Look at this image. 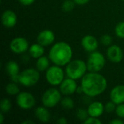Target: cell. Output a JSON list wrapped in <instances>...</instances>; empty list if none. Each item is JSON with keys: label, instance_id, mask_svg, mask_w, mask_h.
<instances>
[{"label": "cell", "instance_id": "cell-25", "mask_svg": "<svg viewBox=\"0 0 124 124\" xmlns=\"http://www.w3.org/2000/svg\"><path fill=\"white\" fill-rule=\"evenodd\" d=\"M75 4H76L73 1V0H65L63 1L62 4V11H64L65 12H70L73 9Z\"/></svg>", "mask_w": 124, "mask_h": 124}, {"label": "cell", "instance_id": "cell-21", "mask_svg": "<svg viewBox=\"0 0 124 124\" xmlns=\"http://www.w3.org/2000/svg\"><path fill=\"white\" fill-rule=\"evenodd\" d=\"M5 91L9 95H12V96L17 95L20 93V89L17 83L12 81L7 84V86H5Z\"/></svg>", "mask_w": 124, "mask_h": 124}, {"label": "cell", "instance_id": "cell-13", "mask_svg": "<svg viewBox=\"0 0 124 124\" xmlns=\"http://www.w3.org/2000/svg\"><path fill=\"white\" fill-rule=\"evenodd\" d=\"M55 39L54 33L52 31L46 29L41 31L37 36V43L44 46L51 45Z\"/></svg>", "mask_w": 124, "mask_h": 124}, {"label": "cell", "instance_id": "cell-3", "mask_svg": "<svg viewBox=\"0 0 124 124\" xmlns=\"http://www.w3.org/2000/svg\"><path fill=\"white\" fill-rule=\"evenodd\" d=\"M86 70H88L86 63L80 59L71 60L65 68L67 76L74 80L82 78L86 73Z\"/></svg>", "mask_w": 124, "mask_h": 124}, {"label": "cell", "instance_id": "cell-15", "mask_svg": "<svg viewBox=\"0 0 124 124\" xmlns=\"http://www.w3.org/2000/svg\"><path fill=\"white\" fill-rule=\"evenodd\" d=\"M81 46L85 51L92 52L97 50L99 46L97 39L92 35H86L81 39Z\"/></svg>", "mask_w": 124, "mask_h": 124}, {"label": "cell", "instance_id": "cell-37", "mask_svg": "<svg viewBox=\"0 0 124 124\" xmlns=\"http://www.w3.org/2000/svg\"><path fill=\"white\" fill-rule=\"evenodd\" d=\"M34 122L33 121H31V120H26L25 121H23L22 124H33Z\"/></svg>", "mask_w": 124, "mask_h": 124}, {"label": "cell", "instance_id": "cell-6", "mask_svg": "<svg viewBox=\"0 0 124 124\" xmlns=\"http://www.w3.org/2000/svg\"><path fill=\"white\" fill-rule=\"evenodd\" d=\"M61 92L56 88H49L46 90L41 97L42 104L47 108L55 107L59 102H60Z\"/></svg>", "mask_w": 124, "mask_h": 124}, {"label": "cell", "instance_id": "cell-29", "mask_svg": "<svg viewBox=\"0 0 124 124\" xmlns=\"http://www.w3.org/2000/svg\"><path fill=\"white\" fill-rule=\"evenodd\" d=\"M116 113L120 118H124V103L118 105L116 109Z\"/></svg>", "mask_w": 124, "mask_h": 124}, {"label": "cell", "instance_id": "cell-4", "mask_svg": "<svg viewBox=\"0 0 124 124\" xmlns=\"http://www.w3.org/2000/svg\"><path fill=\"white\" fill-rule=\"evenodd\" d=\"M39 78V71L35 68L25 69L19 74V83L25 87H31L36 85Z\"/></svg>", "mask_w": 124, "mask_h": 124}, {"label": "cell", "instance_id": "cell-28", "mask_svg": "<svg viewBox=\"0 0 124 124\" xmlns=\"http://www.w3.org/2000/svg\"><path fill=\"white\" fill-rule=\"evenodd\" d=\"M101 42L105 46H110L113 42V38L110 35L105 34L101 37Z\"/></svg>", "mask_w": 124, "mask_h": 124}, {"label": "cell", "instance_id": "cell-2", "mask_svg": "<svg viewBox=\"0 0 124 124\" xmlns=\"http://www.w3.org/2000/svg\"><path fill=\"white\" fill-rule=\"evenodd\" d=\"M73 50L71 46L65 41L55 43L49 50V58L51 62L58 66L67 65L72 59Z\"/></svg>", "mask_w": 124, "mask_h": 124}, {"label": "cell", "instance_id": "cell-16", "mask_svg": "<svg viewBox=\"0 0 124 124\" xmlns=\"http://www.w3.org/2000/svg\"><path fill=\"white\" fill-rule=\"evenodd\" d=\"M110 100L117 105L124 103V85H118L113 88L110 94Z\"/></svg>", "mask_w": 124, "mask_h": 124}, {"label": "cell", "instance_id": "cell-23", "mask_svg": "<svg viewBox=\"0 0 124 124\" xmlns=\"http://www.w3.org/2000/svg\"><path fill=\"white\" fill-rule=\"evenodd\" d=\"M11 108H12L11 101L7 98H3L0 102L1 112H2L4 113H7L11 110Z\"/></svg>", "mask_w": 124, "mask_h": 124}, {"label": "cell", "instance_id": "cell-19", "mask_svg": "<svg viewBox=\"0 0 124 124\" xmlns=\"http://www.w3.org/2000/svg\"><path fill=\"white\" fill-rule=\"evenodd\" d=\"M29 54L31 57L34 59H38L43 56L44 54V46L41 45L40 44H33L30 46L28 49Z\"/></svg>", "mask_w": 124, "mask_h": 124}, {"label": "cell", "instance_id": "cell-8", "mask_svg": "<svg viewBox=\"0 0 124 124\" xmlns=\"http://www.w3.org/2000/svg\"><path fill=\"white\" fill-rule=\"evenodd\" d=\"M16 102L21 109L30 110L35 106L36 99L32 94L27 92H22L17 95Z\"/></svg>", "mask_w": 124, "mask_h": 124}, {"label": "cell", "instance_id": "cell-18", "mask_svg": "<svg viewBox=\"0 0 124 124\" xmlns=\"http://www.w3.org/2000/svg\"><path fill=\"white\" fill-rule=\"evenodd\" d=\"M45 106L38 107L35 110V116L42 123H47L50 120V113Z\"/></svg>", "mask_w": 124, "mask_h": 124}, {"label": "cell", "instance_id": "cell-31", "mask_svg": "<svg viewBox=\"0 0 124 124\" xmlns=\"http://www.w3.org/2000/svg\"><path fill=\"white\" fill-rule=\"evenodd\" d=\"M36 0H19V2L24 6H29L35 2Z\"/></svg>", "mask_w": 124, "mask_h": 124}, {"label": "cell", "instance_id": "cell-1", "mask_svg": "<svg viewBox=\"0 0 124 124\" xmlns=\"http://www.w3.org/2000/svg\"><path fill=\"white\" fill-rule=\"evenodd\" d=\"M81 86L83 88L84 94L91 97H95L106 90L108 82L102 74L89 72L86 73L81 78Z\"/></svg>", "mask_w": 124, "mask_h": 124}, {"label": "cell", "instance_id": "cell-33", "mask_svg": "<svg viewBox=\"0 0 124 124\" xmlns=\"http://www.w3.org/2000/svg\"><path fill=\"white\" fill-rule=\"evenodd\" d=\"M57 124H67L68 123V121H67V119L65 118H64V117H61V118H60L58 120H57Z\"/></svg>", "mask_w": 124, "mask_h": 124}, {"label": "cell", "instance_id": "cell-10", "mask_svg": "<svg viewBox=\"0 0 124 124\" xmlns=\"http://www.w3.org/2000/svg\"><path fill=\"white\" fill-rule=\"evenodd\" d=\"M77 87L78 86L76 80L68 77L60 84V91L62 94L69 96L76 92Z\"/></svg>", "mask_w": 124, "mask_h": 124}, {"label": "cell", "instance_id": "cell-20", "mask_svg": "<svg viewBox=\"0 0 124 124\" xmlns=\"http://www.w3.org/2000/svg\"><path fill=\"white\" fill-rule=\"evenodd\" d=\"M49 60L50 59L45 57V56H41V57L37 59L36 61V69L39 72H44L46 71V70L50 67L49 66Z\"/></svg>", "mask_w": 124, "mask_h": 124}, {"label": "cell", "instance_id": "cell-11", "mask_svg": "<svg viewBox=\"0 0 124 124\" xmlns=\"http://www.w3.org/2000/svg\"><path fill=\"white\" fill-rule=\"evenodd\" d=\"M5 70L12 82L19 83L20 67L15 61H8L5 65Z\"/></svg>", "mask_w": 124, "mask_h": 124}, {"label": "cell", "instance_id": "cell-9", "mask_svg": "<svg viewBox=\"0 0 124 124\" xmlns=\"http://www.w3.org/2000/svg\"><path fill=\"white\" fill-rule=\"evenodd\" d=\"M10 50L15 54H23L28 50V41L23 37H16L13 39L9 44Z\"/></svg>", "mask_w": 124, "mask_h": 124}, {"label": "cell", "instance_id": "cell-36", "mask_svg": "<svg viewBox=\"0 0 124 124\" xmlns=\"http://www.w3.org/2000/svg\"><path fill=\"white\" fill-rule=\"evenodd\" d=\"M4 120V113L1 112L0 113V124H3Z\"/></svg>", "mask_w": 124, "mask_h": 124}, {"label": "cell", "instance_id": "cell-27", "mask_svg": "<svg viewBox=\"0 0 124 124\" xmlns=\"http://www.w3.org/2000/svg\"><path fill=\"white\" fill-rule=\"evenodd\" d=\"M116 104L114 103L113 101L108 102L105 105V111L107 113H112L116 111Z\"/></svg>", "mask_w": 124, "mask_h": 124}, {"label": "cell", "instance_id": "cell-26", "mask_svg": "<svg viewBox=\"0 0 124 124\" xmlns=\"http://www.w3.org/2000/svg\"><path fill=\"white\" fill-rule=\"evenodd\" d=\"M116 36L120 39H124V22H120L115 28Z\"/></svg>", "mask_w": 124, "mask_h": 124}, {"label": "cell", "instance_id": "cell-17", "mask_svg": "<svg viewBox=\"0 0 124 124\" xmlns=\"http://www.w3.org/2000/svg\"><path fill=\"white\" fill-rule=\"evenodd\" d=\"M87 110L89 116L99 118L103 114L105 111V106L102 102L96 101L92 102L89 105Z\"/></svg>", "mask_w": 124, "mask_h": 124}, {"label": "cell", "instance_id": "cell-12", "mask_svg": "<svg viewBox=\"0 0 124 124\" xmlns=\"http://www.w3.org/2000/svg\"><path fill=\"white\" fill-rule=\"evenodd\" d=\"M107 56L108 59L114 63H118L121 62L124 57V53L121 48L116 45H110L107 50Z\"/></svg>", "mask_w": 124, "mask_h": 124}, {"label": "cell", "instance_id": "cell-38", "mask_svg": "<svg viewBox=\"0 0 124 124\" xmlns=\"http://www.w3.org/2000/svg\"><path fill=\"white\" fill-rule=\"evenodd\" d=\"M122 1H124V0H122Z\"/></svg>", "mask_w": 124, "mask_h": 124}, {"label": "cell", "instance_id": "cell-5", "mask_svg": "<svg viewBox=\"0 0 124 124\" xmlns=\"http://www.w3.org/2000/svg\"><path fill=\"white\" fill-rule=\"evenodd\" d=\"M105 56L100 52H92L89 56L86 65L89 72L98 73L102 70L105 65Z\"/></svg>", "mask_w": 124, "mask_h": 124}, {"label": "cell", "instance_id": "cell-7", "mask_svg": "<svg viewBox=\"0 0 124 124\" xmlns=\"http://www.w3.org/2000/svg\"><path fill=\"white\" fill-rule=\"evenodd\" d=\"M65 73L61 66L53 65L49 67L46 72V79L52 86L60 85L65 79Z\"/></svg>", "mask_w": 124, "mask_h": 124}, {"label": "cell", "instance_id": "cell-32", "mask_svg": "<svg viewBox=\"0 0 124 124\" xmlns=\"http://www.w3.org/2000/svg\"><path fill=\"white\" fill-rule=\"evenodd\" d=\"M89 1L90 0H73L75 4H78V5H84V4H87Z\"/></svg>", "mask_w": 124, "mask_h": 124}, {"label": "cell", "instance_id": "cell-35", "mask_svg": "<svg viewBox=\"0 0 124 124\" xmlns=\"http://www.w3.org/2000/svg\"><path fill=\"white\" fill-rule=\"evenodd\" d=\"M76 92L79 94H81L82 93H84V90H83V88L82 86H78L77 87V89H76Z\"/></svg>", "mask_w": 124, "mask_h": 124}, {"label": "cell", "instance_id": "cell-22", "mask_svg": "<svg viewBox=\"0 0 124 124\" xmlns=\"http://www.w3.org/2000/svg\"><path fill=\"white\" fill-rule=\"evenodd\" d=\"M60 103H61L62 107L63 108H65V109H67V110L72 109L74 107V101H73V100L71 97H68V96H66V97H63L61 100Z\"/></svg>", "mask_w": 124, "mask_h": 124}, {"label": "cell", "instance_id": "cell-34", "mask_svg": "<svg viewBox=\"0 0 124 124\" xmlns=\"http://www.w3.org/2000/svg\"><path fill=\"white\" fill-rule=\"evenodd\" d=\"M110 124H124V122L121 119H114L110 122Z\"/></svg>", "mask_w": 124, "mask_h": 124}, {"label": "cell", "instance_id": "cell-24", "mask_svg": "<svg viewBox=\"0 0 124 124\" xmlns=\"http://www.w3.org/2000/svg\"><path fill=\"white\" fill-rule=\"evenodd\" d=\"M89 115L88 110H86L85 109L79 108L76 111V117H77V118L79 121H82V122H84L89 118Z\"/></svg>", "mask_w": 124, "mask_h": 124}, {"label": "cell", "instance_id": "cell-30", "mask_svg": "<svg viewBox=\"0 0 124 124\" xmlns=\"http://www.w3.org/2000/svg\"><path fill=\"white\" fill-rule=\"evenodd\" d=\"M84 124H102V121L96 117H92L89 116L84 122H83Z\"/></svg>", "mask_w": 124, "mask_h": 124}, {"label": "cell", "instance_id": "cell-14", "mask_svg": "<svg viewBox=\"0 0 124 124\" xmlns=\"http://www.w3.org/2000/svg\"><path fill=\"white\" fill-rule=\"evenodd\" d=\"M17 23V16L15 12L7 9L5 10L1 15V23L8 28H11L15 26Z\"/></svg>", "mask_w": 124, "mask_h": 124}]
</instances>
